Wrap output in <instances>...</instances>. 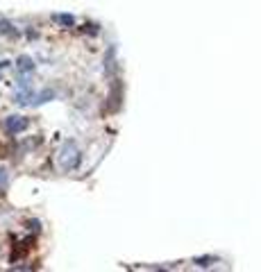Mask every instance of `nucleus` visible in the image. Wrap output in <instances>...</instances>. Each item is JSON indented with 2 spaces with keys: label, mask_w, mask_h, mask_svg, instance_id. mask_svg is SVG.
Returning a JSON list of instances; mask_svg holds the SVG:
<instances>
[{
  "label": "nucleus",
  "mask_w": 261,
  "mask_h": 272,
  "mask_svg": "<svg viewBox=\"0 0 261 272\" xmlns=\"http://www.w3.org/2000/svg\"><path fill=\"white\" fill-rule=\"evenodd\" d=\"M0 188H7V173L0 168Z\"/></svg>",
  "instance_id": "f03ea898"
},
{
  "label": "nucleus",
  "mask_w": 261,
  "mask_h": 272,
  "mask_svg": "<svg viewBox=\"0 0 261 272\" xmlns=\"http://www.w3.org/2000/svg\"><path fill=\"white\" fill-rule=\"evenodd\" d=\"M27 127V120H21V116H14V118H9L7 120V129L9 132H23V129Z\"/></svg>",
  "instance_id": "f257e3e1"
}]
</instances>
